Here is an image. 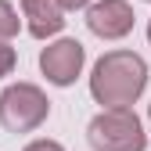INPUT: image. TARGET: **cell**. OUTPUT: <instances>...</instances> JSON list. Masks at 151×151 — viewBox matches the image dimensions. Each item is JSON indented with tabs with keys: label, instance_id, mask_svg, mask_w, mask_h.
Returning a JSON list of instances; mask_svg holds the SVG:
<instances>
[{
	"label": "cell",
	"instance_id": "1",
	"mask_svg": "<svg viewBox=\"0 0 151 151\" xmlns=\"http://www.w3.org/2000/svg\"><path fill=\"white\" fill-rule=\"evenodd\" d=\"M147 90V61L137 50H108L90 68V97L101 108H133Z\"/></svg>",
	"mask_w": 151,
	"mask_h": 151
},
{
	"label": "cell",
	"instance_id": "2",
	"mask_svg": "<svg viewBox=\"0 0 151 151\" xmlns=\"http://www.w3.org/2000/svg\"><path fill=\"white\" fill-rule=\"evenodd\" d=\"M86 140L93 151H144L147 133L133 108H101L86 126Z\"/></svg>",
	"mask_w": 151,
	"mask_h": 151
},
{
	"label": "cell",
	"instance_id": "3",
	"mask_svg": "<svg viewBox=\"0 0 151 151\" xmlns=\"http://www.w3.org/2000/svg\"><path fill=\"white\" fill-rule=\"evenodd\" d=\"M50 115V101L36 83H11L0 93V126L11 133H32Z\"/></svg>",
	"mask_w": 151,
	"mask_h": 151
},
{
	"label": "cell",
	"instance_id": "4",
	"mask_svg": "<svg viewBox=\"0 0 151 151\" xmlns=\"http://www.w3.org/2000/svg\"><path fill=\"white\" fill-rule=\"evenodd\" d=\"M83 65H86V47L68 36H58L40 50V72L54 86H72L83 76Z\"/></svg>",
	"mask_w": 151,
	"mask_h": 151
},
{
	"label": "cell",
	"instance_id": "5",
	"mask_svg": "<svg viewBox=\"0 0 151 151\" xmlns=\"http://www.w3.org/2000/svg\"><path fill=\"white\" fill-rule=\"evenodd\" d=\"M137 14L129 7V0H93L86 11V29L97 40H122L133 32Z\"/></svg>",
	"mask_w": 151,
	"mask_h": 151
},
{
	"label": "cell",
	"instance_id": "6",
	"mask_svg": "<svg viewBox=\"0 0 151 151\" xmlns=\"http://www.w3.org/2000/svg\"><path fill=\"white\" fill-rule=\"evenodd\" d=\"M22 18L36 40H50L65 29V11L58 7V0H22Z\"/></svg>",
	"mask_w": 151,
	"mask_h": 151
},
{
	"label": "cell",
	"instance_id": "7",
	"mask_svg": "<svg viewBox=\"0 0 151 151\" xmlns=\"http://www.w3.org/2000/svg\"><path fill=\"white\" fill-rule=\"evenodd\" d=\"M18 29H22V18H18L14 4L11 0H0V43H11L18 36Z\"/></svg>",
	"mask_w": 151,
	"mask_h": 151
},
{
	"label": "cell",
	"instance_id": "8",
	"mask_svg": "<svg viewBox=\"0 0 151 151\" xmlns=\"http://www.w3.org/2000/svg\"><path fill=\"white\" fill-rule=\"evenodd\" d=\"M14 65H18V50H14L11 43H0V79H4V76H11Z\"/></svg>",
	"mask_w": 151,
	"mask_h": 151
},
{
	"label": "cell",
	"instance_id": "9",
	"mask_svg": "<svg viewBox=\"0 0 151 151\" xmlns=\"http://www.w3.org/2000/svg\"><path fill=\"white\" fill-rule=\"evenodd\" d=\"M22 151H65V144H58V140H50V137H40V140H32V144H25Z\"/></svg>",
	"mask_w": 151,
	"mask_h": 151
},
{
	"label": "cell",
	"instance_id": "10",
	"mask_svg": "<svg viewBox=\"0 0 151 151\" xmlns=\"http://www.w3.org/2000/svg\"><path fill=\"white\" fill-rule=\"evenodd\" d=\"M93 0H58V7L61 11H90Z\"/></svg>",
	"mask_w": 151,
	"mask_h": 151
},
{
	"label": "cell",
	"instance_id": "11",
	"mask_svg": "<svg viewBox=\"0 0 151 151\" xmlns=\"http://www.w3.org/2000/svg\"><path fill=\"white\" fill-rule=\"evenodd\" d=\"M147 43H151V18H147Z\"/></svg>",
	"mask_w": 151,
	"mask_h": 151
},
{
	"label": "cell",
	"instance_id": "12",
	"mask_svg": "<svg viewBox=\"0 0 151 151\" xmlns=\"http://www.w3.org/2000/svg\"><path fill=\"white\" fill-rule=\"evenodd\" d=\"M147 122H151V104H147Z\"/></svg>",
	"mask_w": 151,
	"mask_h": 151
},
{
	"label": "cell",
	"instance_id": "13",
	"mask_svg": "<svg viewBox=\"0 0 151 151\" xmlns=\"http://www.w3.org/2000/svg\"><path fill=\"white\" fill-rule=\"evenodd\" d=\"M147 4H151V0H147Z\"/></svg>",
	"mask_w": 151,
	"mask_h": 151
}]
</instances>
